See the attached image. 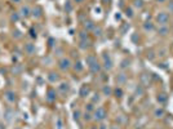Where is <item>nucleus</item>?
Segmentation results:
<instances>
[{"label": "nucleus", "instance_id": "obj_11", "mask_svg": "<svg viewBox=\"0 0 173 129\" xmlns=\"http://www.w3.org/2000/svg\"><path fill=\"white\" fill-rule=\"evenodd\" d=\"M70 89H71V85H70V83H67V82H61L59 85L57 86L58 93H61V94H63V96H66L67 93L70 92Z\"/></svg>", "mask_w": 173, "mask_h": 129}, {"label": "nucleus", "instance_id": "obj_33", "mask_svg": "<svg viewBox=\"0 0 173 129\" xmlns=\"http://www.w3.org/2000/svg\"><path fill=\"white\" fill-rule=\"evenodd\" d=\"M83 119H84V121H92V120H93V114L85 111V112L83 114Z\"/></svg>", "mask_w": 173, "mask_h": 129}, {"label": "nucleus", "instance_id": "obj_21", "mask_svg": "<svg viewBox=\"0 0 173 129\" xmlns=\"http://www.w3.org/2000/svg\"><path fill=\"white\" fill-rule=\"evenodd\" d=\"M12 36H13L14 40H21V39L23 38V34H22V31L18 29H13L12 30Z\"/></svg>", "mask_w": 173, "mask_h": 129}, {"label": "nucleus", "instance_id": "obj_38", "mask_svg": "<svg viewBox=\"0 0 173 129\" xmlns=\"http://www.w3.org/2000/svg\"><path fill=\"white\" fill-rule=\"evenodd\" d=\"M144 93H145V89H144V85H137L136 86V96H144Z\"/></svg>", "mask_w": 173, "mask_h": 129}, {"label": "nucleus", "instance_id": "obj_55", "mask_svg": "<svg viewBox=\"0 0 173 129\" xmlns=\"http://www.w3.org/2000/svg\"><path fill=\"white\" fill-rule=\"evenodd\" d=\"M89 129H98V127H91Z\"/></svg>", "mask_w": 173, "mask_h": 129}, {"label": "nucleus", "instance_id": "obj_19", "mask_svg": "<svg viewBox=\"0 0 173 129\" xmlns=\"http://www.w3.org/2000/svg\"><path fill=\"white\" fill-rule=\"evenodd\" d=\"M73 70L75 71V73H82V71L84 70V65H83V62L80 61V59H76L75 63H73Z\"/></svg>", "mask_w": 173, "mask_h": 129}, {"label": "nucleus", "instance_id": "obj_3", "mask_svg": "<svg viewBox=\"0 0 173 129\" xmlns=\"http://www.w3.org/2000/svg\"><path fill=\"white\" fill-rule=\"evenodd\" d=\"M106 118H107V111L105 110V107H102V106L96 107V110L93 111V120L94 121L102 123Z\"/></svg>", "mask_w": 173, "mask_h": 129}, {"label": "nucleus", "instance_id": "obj_16", "mask_svg": "<svg viewBox=\"0 0 173 129\" xmlns=\"http://www.w3.org/2000/svg\"><path fill=\"white\" fill-rule=\"evenodd\" d=\"M94 27H96V23H94L92 20H85L84 23H83V29H84L85 31H88V32L93 31Z\"/></svg>", "mask_w": 173, "mask_h": 129}, {"label": "nucleus", "instance_id": "obj_58", "mask_svg": "<svg viewBox=\"0 0 173 129\" xmlns=\"http://www.w3.org/2000/svg\"><path fill=\"white\" fill-rule=\"evenodd\" d=\"M26 1H29V3H31V1H35V0H26Z\"/></svg>", "mask_w": 173, "mask_h": 129}, {"label": "nucleus", "instance_id": "obj_34", "mask_svg": "<svg viewBox=\"0 0 173 129\" xmlns=\"http://www.w3.org/2000/svg\"><path fill=\"white\" fill-rule=\"evenodd\" d=\"M63 7H65V10H66V13H71V12H73V9H74V5H73V3H71V1H66Z\"/></svg>", "mask_w": 173, "mask_h": 129}, {"label": "nucleus", "instance_id": "obj_32", "mask_svg": "<svg viewBox=\"0 0 173 129\" xmlns=\"http://www.w3.org/2000/svg\"><path fill=\"white\" fill-rule=\"evenodd\" d=\"M144 30L145 31H154V23L153 22H145L144 23Z\"/></svg>", "mask_w": 173, "mask_h": 129}, {"label": "nucleus", "instance_id": "obj_54", "mask_svg": "<svg viewBox=\"0 0 173 129\" xmlns=\"http://www.w3.org/2000/svg\"><path fill=\"white\" fill-rule=\"evenodd\" d=\"M94 10H96V12H98V13H100V12H101V8L98 7V8H96V9H94Z\"/></svg>", "mask_w": 173, "mask_h": 129}, {"label": "nucleus", "instance_id": "obj_40", "mask_svg": "<svg viewBox=\"0 0 173 129\" xmlns=\"http://www.w3.org/2000/svg\"><path fill=\"white\" fill-rule=\"evenodd\" d=\"M125 16L128 17V18H133V10H132V8H125Z\"/></svg>", "mask_w": 173, "mask_h": 129}, {"label": "nucleus", "instance_id": "obj_42", "mask_svg": "<svg viewBox=\"0 0 173 129\" xmlns=\"http://www.w3.org/2000/svg\"><path fill=\"white\" fill-rule=\"evenodd\" d=\"M133 5H135L136 8H138V9H141V8L144 7V1H142V0H135Z\"/></svg>", "mask_w": 173, "mask_h": 129}, {"label": "nucleus", "instance_id": "obj_22", "mask_svg": "<svg viewBox=\"0 0 173 129\" xmlns=\"http://www.w3.org/2000/svg\"><path fill=\"white\" fill-rule=\"evenodd\" d=\"M150 76H151V75H150ZM150 76H149V74H142V75H141V85L147 86L149 84L151 83Z\"/></svg>", "mask_w": 173, "mask_h": 129}, {"label": "nucleus", "instance_id": "obj_15", "mask_svg": "<svg viewBox=\"0 0 173 129\" xmlns=\"http://www.w3.org/2000/svg\"><path fill=\"white\" fill-rule=\"evenodd\" d=\"M127 80H128V77L124 73H120V74H118L115 76V82H116L118 85H124V84L127 83Z\"/></svg>", "mask_w": 173, "mask_h": 129}, {"label": "nucleus", "instance_id": "obj_45", "mask_svg": "<svg viewBox=\"0 0 173 129\" xmlns=\"http://www.w3.org/2000/svg\"><path fill=\"white\" fill-rule=\"evenodd\" d=\"M147 58H149V59H154V58H155V56H154V52H153V50L147 52Z\"/></svg>", "mask_w": 173, "mask_h": 129}, {"label": "nucleus", "instance_id": "obj_5", "mask_svg": "<svg viewBox=\"0 0 173 129\" xmlns=\"http://www.w3.org/2000/svg\"><path fill=\"white\" fill-rule=\"evenodd\" d=\"M18 13L21 16L22 20H27V18H31V7L29 4H21L20 5V9H18Z\"/></svg>", "mask_w": 173, "mask_h": 129}, {"label": "nucleus", "instance_id": "obj_29", "mask_svg": "<svg viewBox=\"0 0 173 129\" xmlns=\"http://www.w3.org/2000/svg\"><path fill=\"white\" fill-rule=\"evenodd\" d=\"M77 36H79V40H85V39H88V38H89V35H88V31H85V30L83 29L82 31H79Z\"/></svg>", "mask_w": 173, "mask_h": 129}, {"label": "nucleus", "instance_id": "obj_23", "mask_svg": "<svg viewBox=\"0 0 173 129\" xmlns=\"http://www.w3.org/2000/svg\"><path fill=\"white\" fill-rule=\"evenodd\" d=\"M98 59H97V57L94 56V54H88L86 56V58H85V63H86V66H91V65H93L94 62H97Z\"/></svg>", "mask_w": 173, "mask_h": 129}, {"label": "nucleus", "instance_id": "obj_43", "mask_svg": "<svg viewBox=\"0 0 173 129\" xmlns=\"http://www.w3.org/2000/svg\"><path fill=\"white\" fill-rule=\"evenodd\" d=\"M129 27H130L129 23H125V25H123V27L120 29V34H121V35H124L125 32H127L128 30H129Z\"/></svg>", "mask_w": 173, "mask_h": 129}, {"label": "nucleus", "instance_id": "obj_57", "mask_svg": "<svg viewBox=\"0 0 173 129\" xmlns=\"http://www.w3.org/2000/svg\"><path fill=\"white\" fill-rule=\"evenodd\" d=\"M102 1H103V3H109L110 0H102Z\"/></svg>", "mask_w": 173, "mask_h": 129}, {"label": "nucleus", "instance_id": "obj_53", "mask_svg": "<svg viewBox=\"0 0 173 129\" xmlns=\"http://www.w3.org/2000/svg\"><path fill=\"white\" fill-rule=\"evenodd\" d=\"M98 129H106V125H100V127H98Z\"/></svg>", "mask_w": 173, "mask_h": 129}, {"label": "nucleus", "instance_id": "obj_1", "mask_svg": "<svg viewBox=\"0 0 173 129\" xmlns=\"http://www.w3.org/2000/svg\"><path fill=\"white\" fill-rule=\"evenodd\" d=\"M3 100L7 102L8 105H14L18 102V94L14 91H12V89H7L3 93Z\"/></svg>", "mask_w": 173, "mask_h": 129}, {"label": "nucleus", "instance_id": "obj_18", "mask_svg": "<svg viewBox=\"0 0 173 129\" xmlns=\"http://www.w3.org/2000/svg\"><path fill=\"white\" fill-rule=\"evenodd\" d=\"M92 47V41H91V39H85V40H79V48L80 49H89V48Z\"/></svg>", "mask_w": 173, "mask_h": 129}, {"label": "nucleus", "instance_id": "obj_44", "mask_svg": "<svg viewBox=\"0 0 173 129\" xmlns=\"http://www.w3.org/2000/svg\"><path fill=\"white\" fill-rule=\"evenodd\" d=\"M48 47H49V48H54V47H56V39L49 38V40H48Z\"/></svg>", "mask_w": 173, "mask_h": 129}, {"label": "nucleus", "instance_id": "obj_6", "mask_svg": "<svg viewBox=\"0 0 173 129\" xmlns=\"http://www.w3.org/2000/svg\"><path fill=\"white\" fill-rule=\"evenodd\" d=\"M43 16H44V10H43V8L40 7V5H34V7L31 8V18L32 20H35V21H39V20H41L43 18Z\"/></svg>", "mask_w": 173, "mask_h": 129}, {"label": "nucleus", "instance_id": "obj_47", "mask_svg": "<svg viewBox=\"0 0 173 129\" xmlns=\"http://www.w3.org/2000/svg\"><path fill=\"white\" fill-rule=\"evenodd\" d=\"M22 1L23 0H10V3H13V4H16V5H21Z\"/></svg>", "mask_w": 173, "mask_h": 129}, {"label": "nucleus", "instance_id": "obj_52", "mask_svg": "<svg viewBox=\"0 0 173 129\" xmlns=\"http://www.w3.org/2000/svg\"><path fill=\"white\" fill-rule=\"evenodd\" d=\"M120 18H121V14H120V13L115 14V20H116V21H119V20H120Z\"/></svg>", "mask_w": 173, "mask_h": 129}, {"label": "nucleus", "instance_id": "obj_12", "mask_svg": "<svg viewBox=\"0 0 173 129\" xmlns=\"http://www.w3.org/2000/svg\"><path fill=\"white\" fill-rule=\"evenodd\" d=\"M47 79H48L49 83L52 84H56V83H59L61 82V75L56 71H49L48 75H47Z\"/></svg>", "mask_w": 173, "mask_h": 129}, {"label": "nucleus", "instance_id": "obj_36", "mask_svg": "<svg viewBox=\"0 0 173 129\" xmlns=\"http://www.w3.org/2000/svg\"><path fill=\"white\" fill-rule=\"evenodd\" d=\"M129 65H130V61L128 58H125V59H123V61L120 62V68H121V70H125L127 67H129Z\"/></svg>", "mask_w": 173, "mask_h": 129}, {"label": "nucleus", "instance_id": "obj_49", "mask_svg": "<svg viewBox=\"0 0 173 129\" xmlns=\"http://www.w3.org/2000/svg\"><path fill=\"white\" fill-rule=\"evenodd\" d=\"M110 129H121V128H120V125H119V124L118 125L114 124V125H111V127H110Z\"/></svg>", "mask_w": 173, "mask_h": 129}, {"label": "nucleus", "instance_id": "obj_35", "mask_svg": "<svg viewBox=\"0 0 173 129\" xmlns=\"http://www.w3.org/2000/svg\"><path fill=\"white\" fill-rule=\"evenodd\" d=\"M29 36L31 39H34V40L38 39V32H36V30H35V27H31L29 30Z\"/></svg>", "mask_w": 173, "mask_h": 129}, {"label": "nucleus", "instance_id": "obj_59", "mask_svg": "<svg viewBox=\"0 0 173 129\" xmlns=\"http://www.w3.org/2000/svg\"><path fill=\"white\" fill-rule=\"evenodd\" d=\"M0 54H1V47H0Z\"/></svg>", "mask_w": 173, "mask_h": 129}, {"label": "nucleus", "instance_id": "obj_20", "mask_svg": "<svg viewBox=\"0 0 173 129\" xmlns=\"http://www.w3.org/2000/svg\"><path fill=\"white\" fill-rule=\"evenodd\" d=\"M169 31H171V29L168 27V26H159V29L156 30V32L160 35V36H167V35L169 34Z\"/></svg>", "mask_w": 173, "mask_h": 129}, {"label": "nucleus", "instance_id": "obj_41", "mask_svg": "<svg viewBox=\"0 0 173 129\" xmlns=\"http://www.w3.org/2000/svg\"><path fill=\"white\" fill-rule=\"evenodd\" d=\"M74 120H75V121H79V119L82 118V112H80L79 110H76V111H74Z\"/></svg>", "mask_w": 173, "mask_h": 129}, {"label": "nucleus", "instance_id": "obj_9", "mask_svg": "<svg viewBox=\"0 0 173 129\" xmlns=\"http://www.w3.org/2000/svg\"><path fill=\"white\" fill-rule=\"evenodd\" d=\"M156 22L159 23L160 26H165L167 23L169 22V14L165 13V12H160V13L156 14Z\"/></svg>", "mask_w": 173, "mask_h": 129}, {"label": "nucleus", "instance_id": "obj_51", "mask_svg": "<svg viewBox=\"0 0 173 129\" xmlns=\"http://www.w3.org/2000/svg\"><path fill=\"white\" fill-rule=\"evenodd\" d=\"M74 3H76V4H82V3H84L85 0H73Z\"/></svg>", "mask_w": 173, "mask_h": 129}, {"label": "nucleus", "instance_id": "obj_37", "mask_svg": "<svg viewBox=\"0 0 173 129\" xmlns=\"http://www.w3.org/2000/svg\"><path fill=\"white\" fill-rule=\"evenodd\" d=\"M94 110H96V106H94V103L89 102V103L85 105V111H88V112H92V114H93Z\"/></svg>", "mask_w": 173, "mask_h": 129}, {"label": "nucleus", "instance_id": "obj_48", "mask_svg": "<svg viewBox=\"0 0 173 129\" xmlns=\"http://www.w3.org/2000/svg\"><path fill=\"white\" fill-rule=\"evenodd\" d=\"M57 129H62V121H61V119H57Z\"/></svg>", "mask_w": 173, "mask_h": 129}, {"label": "nucleus", "instance_id": "obj_46", "mask_svg": "<svg viewBox=\"0 0 173 129\" xmlns=\"http://www.w3.org/2000/svg\"><path fill=\"white\" fill-rule=\"evenodd\" d=\"M116 121H119V123H125L124 115H120V116H118V118H116Z\"/></svg>", "mask_w": 173, "mask_h": 129}, {"label": "nucleus", "instance_id": "obj_31", "mask_svg": "<svg viewBox=\"0 0 173 129\" xmlns=\"http://www.w3.org/2000/svg\"><path fill=\"white\" fill-rule=\"evenodd\" d=\"M91 102H92V103H94V105L100 103V102H101V96L98 94V93H94V94L92 96V98H91Z\"/></svg>", "mask_w": 173, "mask_h": 129}, {"label": "nucleus", "instance_id": "obj_2", "mask_svg": "<svg viewBox=\"0 0 173 129\" xmlns=\"http://www.w3.org/2000/svg\"><path fill=\"white\" fill-rule=\"evenodd\" d=\"M102 68H105L106 71H111L114 68V61L109 52L102 53Z\"/></svg>", "mask_w": 173, "mask_h": 129}, {"label": "nucleus", "instance_id": "obj_50", "mask_svg": "<svg viewBox=\"0 0 173 129\" xmlns=\"http://www.w3.org/2000/svg\"><path fill=\"white\" fill-rule=\"evenodd\" d=\"M168 9L171 10V12H173V1H171V3H169V5H168Z\"/></svg>", "mask_w": 173, "mask_h": 129}, {"label": "nucleus", "instance_id": "obj_56", "mask_svg": "<svg viewBox=\"0 0 173 129\" xmlns=\"http://www.w3.org/2000/svg\"><path fill=\"white\" fill-rule=\"evenodd\" d=\"M158 1H159V3H164V1H165V0H158Z\"/></svg>", "mask_w": 173, "mask_h": 129}, {"label": "nucleus", "instance_id": "obj_8", "mask_svg": "<svg viewBox=\"0 0 173 129\" xmlns=\"http://www.w3.org/2000/svg\"><path fill=\"white\" fill-rule=\"evenodd\" d=\"M14 118H16V111H14V109H12V107L5 109L4 114H3V119L7 123H12L14 120Z\"/></svg>", "mask_w": 173, "mask_h": 129}, {"label": "nucleus", "instance_id": "obj_10", "mask_svg": "<svg viewBox=\"0 0 173 129\" xmlns=\"http://www.w3.org/2000/svg\"><path fill=\"white\" fill-rule=\"evenodd\" d=\"M56 100H57V92H56V89L48 88L45 92V101L49 102V103H53V102H56Z\"/></svg>", "mask_w": 173, "mask_h": 129}, {"label": "nucleus", "instance_id": "obj_25", "mask_svg": "<svg viewBox=\"0 0 173 129\" xmlns=\"http://www.w3.org/2000/svg\"><path fill=\"white\" fill-rule=\"evenodd\" d=\"M112 92H114V89H112L110 85H103V86H102V94L106 96V97H110V96H112Z\"/></svg>", "mask_w": 173, "mask_h": 129}, {"label": "nucleus", "instance_id": "obj_17", "mask_svg": "<svg viewBox=\"0 0 173 129\" xmlns=\"http://www.w3.org/2000/svg\"><path fill=\"white\" fill-rule=\"evenodd\" d=\"M89 71H91V73L92 74H100L101 73V70H102V65H101L100 63V62H94V63L93 65H91V66H89Z\"/></svg>", "mask_w": 173, "mask_h": 129}, {"label": "nucleus", "instance_id": "obj_28", "mask_svg": "<svg viewBox=\"0 0 173 129\" xmlns=\"http://www.w3.org/2000/svg\"><path fill=\"white\" fill-rule=\"evenodd\" d=\"M156 100H158V102H159V103H165L167 100H168V96H167L165 93H160V94H158Z\"/></svg>", "mask_w": 173, "mask_h": 129}, {"label": "nucleus", "instance_id": "obj_39", "mask_svg": "<svg viewBox=\"0 0 173 129\" xmlns=\"http://www.w3.org/2000/svg\"><path fill=\"white\" fill-rule=\"evenodd\" d=\"M54 56L58 57V58H62L63 57V49L62 48H54Z\"/></svg>", "mask_w": 173, "mask_h": 129}, {"label": "nucleus", "instance_id": "obj_27", "mask_svg": "<svg viewBox=\"0 0 173 129\" xmlns=\"http://www.w3.org/2000/svg\"><path fill=\"white\" fill-rule=\"evenodd\" d=\"M112 96H115L116 98H121L124 96V92L123 89L120 88V86H116V88L114 89V92H112Z\"/></svg>", "mask_w": 173, "mask_h": 129}, {"label": "nucleus", "instance_id": "obj_14", "mask_svg": "<svg viewBox=\"0 0 173 129\" xmlns=\"http://www.w3.org/2000/svg\"><path fill=\"white\" fill-rule=\"evenodd\" d=\"M10 71H12V75H14V76H20V75H22V73H23V66L20 65V63H14L13 66H12Z\"/></svg>", "mask_w": 173, "mask_h": 129}, {"label": "nucleus", "instance_id": "obj_7", "mask_svg": "<svg viewBox=\"0 0 173 129\" xmlns=\"http://www.w3.org/2000/svg\"><path fill=\"white\" fill-rule=\"evenodd\" d=\"M23 53H25L26 56H35L36 54V45H35L34 43H31V41H29V43H25L23 44Z\"/></svg>", "mask_w": 173, "mask_h": 129}, {"label": "nucleus", "instance_id": "obj_30", "mask_svg": "<svg viewBox=\"0 0 173 129\" xmlns=\"http://www.w3.org/2000/svg\"><path fill=\"white\" fill-rule=\"evenodd\" d=\"M164 115H165V111H164L163 109H156V110H155L154 111V116H155V118H163V116Z\"/></svg>", "mask_w": 173, "mask_h": 129}, {"label": "nucleus", "instance_id": "obj_13", "mask_svg": "<svg viewBox=\"0 0 173 129\" xmlns=\"http://www.w3.org/2000/svg\"><path fill=\"white\" fill-rule=\"evenodd\" d=\"M89 94H91V85H89V84H83L79 89L80 98H86Z\"/></svg>", "mask_w": 173, "mask_h": 129}, {"label": "nucleus", "instance_id": "obj_4", "mask_svg": "<svg viewBox=\"0 0 173 129\" xmlns=\"http://www.w3.org/2000/svg\"><path fill=\"white\" fill-rule=\"evenodd\" d=\"M57 66L61 71H68L73 68V62H71V59L68 57H62V58L58 59Z\"/></svg>", "mask_w": 173, "mask_h": 129}, {"label": "nucleus", "instance_id": "obj_24", "mask_svg": "<svg viewBox=\"0 0 173 129\" xmlns=\"http://www.w3.org/2000/svg\"><path fill=\"white\" fill-rule=\"evenodd\" d=\"M9 20H10L12 23H17V22H20V21L22 20V18H21V16H20L18 12H13V13H10Z\"/></svg>", "mask_w": 173, "mask_h": 129}, {"label": "nucleus", "instance_id": "obj_26", "mask_svg": "<svg viewBox=\"0 0 173 129\" xmlns=\"http://www.w3.org/2000/svg\"><path fill=\"white\" fill-rule=\"evenodd\" d=\"M92 32H93V35H94L96 38H101V36H102V34H103V30H102V27H101V26L97 25L96 27L93 29V31H92Z\"/></svg>", "mask_w": 173, "mask_h": 129}, {"label": "nucleus", "instance_id": "obj_60", "mask_svg": "<svg viewBox=\"0 0 173 129\" xmlns=\"http://www.w3.org/2000/svg\"><path fill=\"white\" fill-rule=\"evenodd\" d=\"M14 129H21V128H14Z\"/></svg>", "mask_w": 173, "mask_h": 129}]
</instances>
